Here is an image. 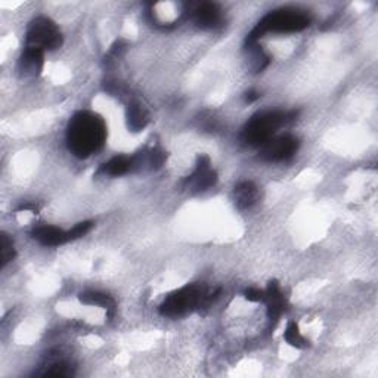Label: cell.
I'll use <instances>...</instances> for the list:
<instances>
[{"label":"cell","mask_w":378,"mask_h":378,"mask_svg":"<svg viewBox=\"0 0 378 378\" xmlns=\"http://www.w3.org/2000/svg\"><path fill=\"white\" fill-rule=\"evenodd\" d=\"M192 21L198 28L216 30L223 25V12L216 3H201L191 12Z\"/></svg>","instance_id":"ba28073f"},{"label":"cell","mask_w":378,"mask_h":378,"mask_svg":"<svg viewBox=\"0 0 378 378\" xmlns=\"http://www.w3.org/2000/svg\"><path fill=\"white\" fill-rule=\"evenodd\" d=\"M298 146H300V142L293 135L276 136L272 137L269 142H266L263 146H260L258 157H260V160L267 163L285 162L297 153Z\"/></svg>","instance_id":"8992f818"},{"label":"cell","mask_w":378,"mask_h":378,"mask_svg":"<svg viewBox=\"0 0 378 378\" xmlns=\"http://www.w3.org/2000/svg\"><path fill=\"white\" fill-rule=\"evenodd\" d=\"M298 111H265L253 115L241 132L243 142L252 146H263L275 137L281 127L296 120Z\"/></svg>","instance_id":"277c9868"},{"label":"cell","mask_w":378,"mask_h":378,"mask_svg":"<svg viewBox=\"0 0 378 378\" xmlns=\"http://www.w3.org/2000/svg\"><path fill=\"white\" fill-rule=\"evenodd\" d=\"M45 64V54L34 49H24V54L19 59V73L24 77H36L42 73Z\"/></svg>","instance_id":"8fae6325"},{"label":"cell","mask_w":378,"mask_h":378,"mask_svg":"<svg viewBox=\"0 0 378 378\" xmlns=\"http://www.w3.org/2000/svg\"><path fill=\"white\" fill-rule=\"evenodd\" d=\"M92 227H93V222H91V221H86V222H82V223H77L71 231H68L69 241H74V240H78V238L85 236L86 234L91 232Z\"/></svg>","instance_id":"ffe728a7"},{"label":"cell","mask_w":378,"mask_h":378,"mask_svg":"<svg viewBox=\"0 0 378 378\" xmlns=\"http://www.w3.org/2000/svg\"><path fill=\"white\" fill-rule=\"evenodd\" d=\"M248 302L253 303H260L265 302V291L258 290V288H248L244 296Z\"/></svg>","instance_id":"44dd1931"},{"label":"cell","mask_w":378,"mask_h":378,"mask_svg":"<svg viewBox=\"0 0 378 378\" xmlns=\"http://www.w3.org/2000/svg\"><path fill=\"white\" fill-rule=\"evenodd\" d=\"M312 18L304 11L293 8L276 9L265 15L248 34V42H258L267 33H298L311 25Z\"/></svg>","instance_id":"3957f363"},{"label":"cell","mask_w":378,"mask_h":378,"mask_svg":"<svg viewBox=\"0 0 378 378\" xmlns=\"http://www.w3.org/2000/svg\"><path fill=\"white\" fill-rule=\"evenodd\" d=\"M217 184V173L212 168L210 164V158L207 155H200L197 160V167L192 172V175H189L185 181V188L189 189L192 192H201L207 191L212 186Z\"/></svg>","instance_id":"52a82bcc"},{"label":"cell","mask_w":378,"mask_h":378,"mask_svg":"<svg viewBox=\"0 0 378 378\" xmlns=\"http://www.w3.org/2000/svg\"><path fill=\"white\" fill-rule=\"evenodd\" d=\"M126 118H127V127L131 129L132 132H141L149 122V117H148V113L145 111V108L137 102L129 104Z\"/></svg>","instance_id":"9a60e30c"},{"label":"cell","mask_w":378,"mask_h":378,"mask_svg":"<svg viewBox=\"0 0 378 378\" xmlns=\"http://www.w3.org/2000/svg\"><path fill=\"white\" fill-rule=\"evenodd\" d=\"M80 302L87 306H99L102 309L113 312L115 309V302L111 296H108L105 293H99V291H86L78 296Z\"/></svg>","instance_id":"e0dca14e"},{"label":"cell","mask_w":378,"mask_h":378,"mask_svg":"<svg viewBox=\"0 0 378 378\" xmlns=\"http://www.w3.org/2000/svg\"><path fill=\"white\" fill-rule=\"evenodd\" d=\"M244 98H245V102H247V104H253V102L257 101L258 98H260V93L256 92V91H248V92L245 93Z\"/></svg>","instance_id":"7402d4cb"},{"label":"cell","mask_w":378,"mask_h":378,"mask_svg":"<svg viewBox=\"0 0 378 378\" xmlns=\"http://www.w3.org/2000/svg\"><path fill=\"white\" fill-rule=\"evenodd\" d=\"M129 172H133V157L127 155H117L99 168V173L105 176H123Z\"/></svg>","instance_id":"4fadbf2b"},{"label":"cell","mask_w":378,"mask_h":378,"mask_svg":"<svg viewBox=\"0 0 378 378\" xmlns=\"http://www.w3.org/2000/svg\"><path fill=\"white\" fill-rule=\"evenodd\" d=\"M284 338L288 344L296 347V349H306V347L309 346V342H307L303 337V334L300 333V330H298V325L296 322H290L287 325Z\"/></svg>","instance_id":"ac0fdd59"},{"label":"cell","mask_w":378,"mask_h":378,"mask_svg":"<svg viewBox=\"0 0 378 378\" xmlns=\"http://www.w3.org/2000/svg\"><path fill=\"white\" fill-rule=\"evenodd\" d=\"M0 252H2V267H5L9 262H12L16 254L12 240L5 232L0 235Z\"/></svg>","instance_id":"d6986e66"},{"label":"cell","mask_w":378,"mask_h":378,"mask_svg":"<svg viewBox=\"0 0 378 378\" xmlns=\"http://www.w3.org/2000/svg\"><path fill=\"white\" fill-rule=\"evenodd\" d=\"M265 303L267 306V316H269L271 321H278L285 312V297L276 281H271L265 290Z\"/></svg>","instance_id":"9c48e42d"},{"label":"cell","mask_w":378,"mask_h":378,"mask_svg":"<svg viewBox=\"0 0 378 378\" xmlns=\"http://www.w3.org/2000/svg\"><path fill=\"white\" fill-rule=\"evenodd\" d=\"M64 42L59 27L47 16H37L28 25L25 34V47L34 51H55Z\"/></svg>","instance_id":"5b68a950"},{"label":"cell","mask_w":378,"mask_h":378,"mask_svg":"<svg viewBox=\"0 0 378 378\" xmlns=\"http://www.w3.org/2000/svg\"><path fill=\"white\" fill-rule=\"evenodd\" d=\"M245 51L250 59V67L254 73L263 71V69L269 65L271 58L267 55L262 46H258V42H245Z\"/></svg>","instance_id":"2e32d148"},{"label":"cell","mask_w":378,"mask_h":378,"mask_svg":"<svg viewBox=\"0 0 378 378\" xmlns=\"http://www.w3.org/2000/svg\"><path fill=\"white\" fill-rule=\"evenodd\" d=\"M235 197V204L240 210H250L252 207H254L258 201V188L250 182V181H243L235 186L234 191Z\"/></svg>","instance_id":"7c38bea8"},{"label":"cell","mask_w":378,"mask_h":378,"mask_svg":"<svg viewBox=\"0 0 378 378\" xmlns=\"http://www.w3.org/2000/svg\"><path fill=\"white\" fill-rule=\"evenodd\" d=\"M32 236L33 240L46 247H58V245L69 243L68 231L59 230L56 226H49V225L36 227V230H33L32 232Z\"/></svg>","instance_id":"30bf717a"},{"label":"cell","mask_w":378,"mask_h":378,"mask_svg":"<svg viewBox=\"0 0 378 378\" xmlns=\"http://www.w3.org/2000/svg\"><path fill=\"white\" fill-rule=\"evenodd\" d=\"M221 294V290L210 291L205 284L195 282L188 284L179 290L168 294L160 306V313L167 318H179L194 311L201 309L203 306L210 304Z\"/></svg>","instance_id":"7a4b0ae2"},{"label":"cell","mask_w":378,"mask_h":378,"mask_svg":"<svg viewBox=\"0 0 378 378\" xmlns=\"http://www.w3.org/2000/svg\"><path fill=\"white\" fill-rule=\"evenodd\" d=\"M107 123L92 111L76 113L67 126V146L77 158H87L98 153L107 141Z\"/></svg>","instance_id":"6da1fadb"},{"label":"cell","mask_w":378,"mask_h":378,"mask_svg":"<svg viewBox=\"0 0 378 378\" xmlns=\"http://www.w3.org/2000/svg\"><path fill=\"white\" fill-rule=\"evenodd\" d=\"M34 375L37 377H52V378H67L74 375V368L65 359H54L49 361L47 365L42 366L41 371Z\"/></svg>","instance_id":"5bb4252c"}]
</instances>
